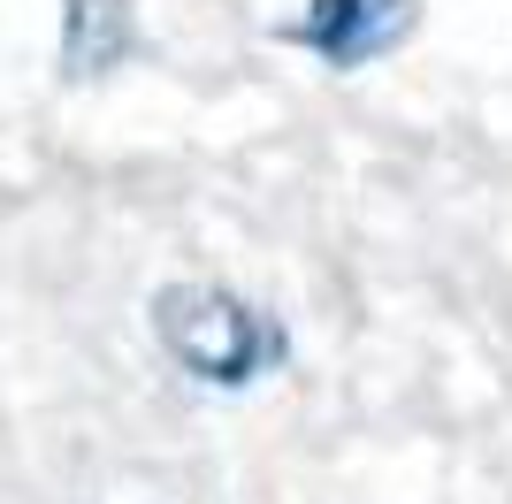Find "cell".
I'll return each instance as SVG.
<instances>
[{"label":"cell","mask_w":512,"mask_h":504,"mask_svg":"<svg viewBox=\"0 0 512 504\" xmlns=\"http://www.w3.org/2000/svg\"><path fill=\"white\" fill-rule=\"evenodd\" d=\"M146 321H153L161 359L214 398H245L268 375H283V359H291L283 314L268 298L230 291V283H161Z\"/></svg>","instance_id":"cell-1"},{"label":"cell","mask_w":512,"mask_h":504,"mask_svg":"<svg viewBox=\"0 0 512 504\" xmlns=\"http://www.w3.org/2000/svg\"><path fill=\"white\" fill-rule=\"evenodd\" d=\"M413 31H421V0H306L299 16L276 23V39L314 54L329 77H360L390 62Z\"/></svg>","instance_id":"cell-2"},{"label":"cell","mask_w":512,"mask_h":504,"mask_svg":"<svg viewBox=\"0 0 512 504\" xmlns=\"http://www.w3.org/2000/svg\"><path fill=\"white\" fill-rule=\"evenodd\" d=\"M62 77L100 84L123 62H138V8L130 0H62Z\"/></svg>","instance_id":"cell-3"}]
</instances>
